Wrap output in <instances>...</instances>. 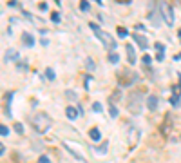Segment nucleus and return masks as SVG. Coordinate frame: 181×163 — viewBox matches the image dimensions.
<instances>
[{"mask_svg":"<svg viewBox=\"0 0 181 163\" xmlns=\"http://www.w3.org/2000/svg\"><path fill=\"white\" fill-rule=\"evenodd\" d=\"M143 94H141V91H130L127 96V111L130 114H141V111H143Z\"/></svg>","mask_w":181,"mask_h":163,"instance_id":"1","label":"nucleus"},{"mask_svg":"<svg viewBox=\"0 0 181 163\" xmlns=\"http://www.w3.org/2000/svg\"><path fill=\"white\" fill-rule=\"evenodd\" d=\"M29 121L38 132H47L53 125V120L49 118L47 112H34L33 116H29Z\"/></svg>","mask_w":181,"mask_h":163,"instance_id":"2","label":"nucleus"},{"mask_svg":"<svg viewBox=\"0 0 181 163\" xmlns=\"http://www.w3.org/2000/svg\"><path fill=\"white\" fill-rule=\"evenodd\" d=\"M89 27H91V29L96 33V36H98V38L102 40V43L105 45V49H109L111 53H114V49H116V38H114L112 34H109V33L102 31V29H100L96 24H93V22L89 24Z\"/></svg>","mask_w":181,"mask_h":163,"instance_id":"3","label":"nucleus"},{"mask_svg":"<svg viewBox=\"0 0 181 163\" xmlns=\"http://www.w3.org/2000/svg\"><path fill=\"white\" fill-rule=\"evenodd\" d=\"M160 11L163 20L167 22V25H174V6L172 4H165V2H160Z\"/></svg>","mask_w":181,"mask_h":163,"instance_id":"4","label":"nucleus"},{"mask_svg":"<svg viewBox=\"0 0 181 163\" xmlns=\"http://www.w3.org/2000/svg\"><path fill=\"white\" fill-rule=\"evenodd\" d=\"M149 20L154 27H160L161 24V11H160V4H150V13H149Z\"/></svg>","mask_w":181,"mask_h":163,"instance_id":"5","label":"nucleus"},{"mask_svg":"<svg viewBox=\"0 0 181 163\" xmlns=\"http://www.w3.org/2000/svg\"><path fill=\"white\" fill-rule=\"evenodd\" d=\"M160 130H161L163 136H169V134H170V130H172V116L170 114L165 116V121H163V125L160 127Z\"/></svg>","mask_w":181,"mask_h":163,"instance_id":"6","label":"nucleus"},{"mask_svg":"<svg viewBox=\"0 0 181 163\" xmlns=\"http://www.w3.org/2000/svg\"><path fill=\"white\" fill-rule=\"evenodd\" d=\"M132 40L138 43L141 49H147V47H149V40H147V36H143V34H138V33H134V34H132Z\"/></svg>","mask_w":181,"mask_h":163,"instance_id":"7","label":"nucleus"},{"mask_svg":"<svg viewBox=\"0 0 181 163\" xmlns=\"http://www.w3.org/2000/svg\"><path fill=\"white\" fill-rule=\"evenodd\" d=\"M64 147H65V151L69 152V154H73V158H76L78 161H85V158H84V156H82L78 151H75V149H73V147H71L67 141H64Z\"/></svg>","mask_w":181,"mask_h":163,"instance_id":"8","label":"nucleus"},{"mask_svg":"<svg viewBox=\"0 0 181 163\" xmlns=\"http://www.w3.org/2000/svg\"><path fill=\"white\" fill-rule=\"evenodd\" d=\"M145 103H147V109H149V111H156V109H158V96H156V94H150Z\"/></svg>","mask_w":181,"mask_h":163,"instance_id":"9","label":"nucleus"},{"mask_svg":"<svg viewBox=\"0 0 181 163\" xmlns=\"http://www.w3.org/2000/svg\"><path fill=\"white\" fill-rule=\"evenodd\" d=\"M22 42H24V45H27V47H33L34 45V36L29 34V33H22Z\"/></svg>","mask_w":181,"mask_h":163,"instance_id":"10","label":"nucleus"},{"mask_svg":"<svg viewBox=\"0 0 181 163\" xmlns=\"http://www.w3.org/2000/svg\"><path fill=\"white\" fill-rule=\"evenodd\" d=\"M125 49H127V58H129V64H130V65H132V64H136V51H134V47H132V45L129 43V45L125 47Z\"/></svg>","mask_w":181,"mask_h":163,"instance_id":"11","label":"nucleus"},{"mask_svg":"<svg viewBox=\"0 0 181 163\" xmlns=\"http://www.w3.org/2000/svg\"><path fill=\"white\" fill-rule=\"evenodd\" d=\"M89 138H91L93 141H100V140H102V132H100V129L93 127V129L89 130Z\"/></svg>","mask_w":181,"mask_h":163,"instance_id":"12","label":"nucleus"},{"mask_svg":"<svg viewBox=\"0 0 181 163\" xmlns=\"http://www.w3.org/2000/svg\"><path fill=\"white\" fill-rule=\"evenodd\" d=\"M18 58V53L15 51V49H7V53L4 56V62H13V60H16Z\"/></svg>","mask_w":181,"mask_h":163,"instance_id":"13","label":"nucleus"},{"mask_svg":"<svg viewBox=\"0 0 181 163\" xmlns=\"http://www.w3.org/2000/svg\"><path fill=\"white\" fill-rule=\"evenodd\" d=\"M120 98H121V91H120V89H116V91H114V93L109 96V103H111V107H114V103H116Z\"/></svg>","mask_w":181,"mask_h":163,"instance_id":"14","label":"nucleus"},{"mask_svg":"<svg viewBox=\"0 0 181 163\" xmlns=\"http://www.w3.org/2000/svg\"><path fill=\"white\" fill-rule=\"evenodd\" d=\"M65 114H67L69 120H76L78 118V109H75L73 105H69V107L65 109Z\"/></svg>","mask_w":181,"mask_h":163,"instance_id":"15","label":"nucleus"},{"mask_svg":"<svg viewBox=\"0 0 181 163\" xmlns=\"http://www.w3.org/2000/svg\"><path fill=\"white\" fill-rule=\"evenodd\" d=\"M89 9H91V4H89L87 0H82V2H80V11L85 13V11H89Z\"/></svg>","mask_w":181,"mask_h":163,"instance_id":"16","label":"nucleus"},{"mask_svg":"<svg viewBox=\"0 0 181 163\" xmlns=\"http://www.w3.org/2000/svg\"><path fill=\"white\" fill-rule=\"evenodd\" d=\"M45 78H47V80H54V78H56V75H54V71L51 69V67L45 69Z\"/></svg>","mask_w":181,"mask_h":163,"instance_id":"17","label":"nucleus"},{"mask_svg":"<svg viewBox=\"0 0 181 163\" xmlns=\"http://www.w3.org/2000/svg\"><path fill=\"white\" fill-rule=\"evenodd\" d=\"M118 60H120L118 53H109V62L111 64H118Z\"/></svg>","mask_w":181,"mask_h":163,"instance_id":"18","label":"nucleus"},{"mask_svg":"<svg viewBox=\"0 0 181 163\" xmlns=\"http://www.w3.org/2000/svg\"><path fill=\"white\" fill-rule=\"evenodd\" d=\"M15 132H16V134H24V125H22L20 121L15 123Z\"/></svg>","mask_w":181,"mask_h":163,"instance_id":"19","label":"nucleus"},{"mask_svg":"<svg viewBox=\"0 0 181 163\" xmlns=\"http://www.w3.org/2000/svg\"><path fill=\"white\" fill-rule=\"evenodd\" d=\"M94 151H96V152H102V154H105V152H107V141H103L100 147H96Z\"/></svg>","mask_w":181,"mask_h":163,"instance_id":"20","label":"nucleus"},{"mask_svg":"<svg viewBox=\"0 0 181 163\" xmlns=\"http://www.w3.org/2000/svg\"><path fill=\"white\" fill-rule=\"evenodd\" d=\"M85 67L89 69V71H94V62H93V58H87V62H85Z\"/></svg>","mask_w":181,"mask_h":163,"instance_id":"21","label":"nucleus"},{"mask_svg":"<svg viewBox=\"0 0 181 163\" xmlns=\"http://www.w3.org/2000/svg\"><path fill=\"white\" fill-rule=\"evenodd\" d=\"M127 34H129V33H127L125 27H118V36H120V38H125Z\"/></svg>","mask_w":181,"mask_h":163,"instance_id":"22","label":"nucleus"},{"mask_svg":"<svg viewBox=\"0 0 181 163\" xmlns=\"http://www.w3.org/2000/svg\"><path fill=\"white\" fill-rule=\"evenodd\" d=\"M154 47H156V51H158V53H165V45H163L161 42H156V43H154Z\"/></svg>","mask_w":181,"mask_h":163,"instance_id":"23","label":"nucleus"},{"mask_svg":"<svg viewBox=\"0 0 181 163\" xmlns=\"http://www.w3.org/2000/svg\"><path fill=\"white\" fill-rule=\"evenodd\" d=\"M141 62H143V67H145V65H150V62H152V58H150L149 54H143V58H141Z\"/></svg>","mask_w":181,"mask_h":163,"instance_id":"24","label":"nucleus"},{"mask_svg":"<svg viewBox=\"0 0 181 163\" xmlns=\"http://www.w3.org/2000/svg\"><path fill=\"white\" fill-rule=\"evenodd\" d=\"M65 96L69 98V100H76V98H78V94H76L75 91H65Z\"/></svg>","mask_w":181,"mask_h":163,"instance_id":"25","label":"nucleus"},{"mask_svg":"<svg viewBox=\"0 0 181 163\" xmlns=\"http://www.w3.org/2000/svg\"><path fill=\"white\" fill-rule=\"evenodd\" d=\"M93 111H94V112H102V111H103V107H102V103H98V102H94V103H93Z\"/></svg>","mask_w":181,"mask_h":163,"instance_id":"26","label":"nucleus"},{"mask_svg":"<svg viewBox=\"0 0 181 163\" xmlns=\"http://www.w3.org/2000/svg\"><path fill=\"white\" fill-rule=\"evenodd\" d=\"M9 134V129L6 125H0V136H7Z\"/></svg>","mask_w":181,"mask_h":163,"instance_id":"27","label":"nucleus"},{"mask_svg":"<svg viewBox=\"0 0 181 163\" xmlns=\"http://www.w3.org/2000/svg\"><path fill=\"white\" fill-rule=\"evenodd\" d=\"M170 103L174 105V107H178V105H179V96H176V94H174V96L170 98Z\"/></svg>","mask_w":181,"mask_h":163,"instance_id":"28","label":"nucleus"},{"mask_svg":"<svg viewBox=\"0 0 181 163\" xmlns=\"http://www.w3.org/2000/svg\"><path fill=\"white\" fill-rule=\"evenodd\" d=\"M51 20H53L54 24H58L62 18H60V15H58V13H53V15H51Z\"/></svg>","mask_w":181,"mask_h":163,"instance_id":"29","label":"nucleus"},{"mask_svg":"<svg viewBox=\"0 0 181 163\" xmlns=\"http://www.w3.org/2000/svg\"><path fill=\"white\" fill-rule=\"evenodd\" d=\"M109 112H111V118H118V109L116 107H111Z\"/></svg>","mask_w":181,"mask_h":163,"instance_id":"30","label":"nucleus"},{"mask_svg":"<svg viewBox=\"0 0 181 163\" xmlns=\"http://www.w3.org/2000/svg\"><path fill=\"white\" fill-rule=\"evenodd\" d=\"M38 163H51V161H49V158H47V156H40Z\"/></svg>","mask_w":181,"mask_h":163,"instance_id":"31","label":"nucleus"},{"mask_svg":"<svg viewBox=\"0 0 181 163\" xmlns=\"http://www.w3.org/2000/svg\"><path fill=\"white\" fill-rule=\"evenodd\" d=\"M163 58H165V53H158L156 54V60H158V62H161Z\"/></svg>","mask_w":181,"mask_h":163,"instance_id":"32","label":"nucleus"},{"mask_svg":"<svg viewBox=\"0 0 181 163\" xmlns=\"http://www.w3.org/2000/svg\"><path fill=\"white\" fill-rule=\"evenodd\" d=\"M4 152H6V145H4V143H0V156H2Z\"/></svg>","mask_w":181,"mask_h":163,"instance_id":"33","label":"nucleus"},{"mask_svg":"<svg viewBox=\"0 0 181 163\" xmlns=\"http://www.w3.org/2000/svg\"><path fill=\"white\" fill-rule=\"evenodd\" d=\"M136 29H138V31H143V29H145V25H143V24H136Z\"/></svg>","mask_w":181,"mask_h":163,"instance_id":"34","label":"nucleus"},{"mask_svg":"<svg viewBox=\"0 0 181 163\" xmlns=\"http://www.w3.org/2000/svg\"><path fill=\"white\" fill-rule=\"evenodd\" d=\"M47 7H49V6H47L45 2H43V4H40V9H42V11H47Z\"/></svg>","mask_w":181,"mask_h":163,"instance_id":"35","label":"nucleus"},{"mask_svg":"<svg viewBox=\"0 0 181 163\" xmlns=\"http://www.w3.org/2000/svg\"><path fill=\"white\" fill-rule=\"evenodd\" d=\"M118 4H130V0H116Z\"/></svg>","mask_w":181,"mask_h":163,"instance_id":"36","label":"nucleus"},{"mask_svg":"<svg viewBox=\"0 0 181 163\" xmlns=\"http://www.w3.org/2000/svg\"><path fill=\"white\" fill-rule=\"evenodd\" d=\"M174 60H181V53H179V54H176V56H174Z\"/></svg>","mask_w":181,"mask_h":163,"instance_id":"37","label":"nucleus"},{"mask_svg":"<svg viewBox=\"0 0 181 163\" xmlns=\"http://www.w3.org/2000/svg\"><path fill=\"white\" fill-rule=\"evenodd\" d=\"M179 36H181V31H179Z\"/></svg>","mask_w":181,"mask_h":163,"instance_id":"38","label":"nucleus"}]
</instances>
